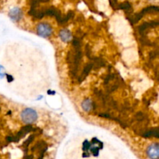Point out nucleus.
Segmentation results:
<instances>
[{"label":"nucleus","instance_id":"1","mask_svg":"<svg viewBox=\"0 0 159 159\" xmlns=\"http://www.w3.org/2000/svg\"><path fill=\"white\" fill-rule=\"evenodd\" d=\"M20 116H21V120H23V122L31 125V124H33V123L37 120V113L33 109L27 108L25 109L23 111H22Z\"/></svg>","mask_w":159,"mask_h":159},{"label":"nucleus","instance_id":"2","mask_svg":"<svg viewBox=\"0 0 159 159\" xmlns=\"http://www.w3.org/2000/svg\"><path fill=\"white\" fill-rule=\"evenodd\" d=\"M37 32L39 36H41L43 37H50L52 34L53 30L51 26L47 23H40L37 27Z\"/></svg>","mask_w":159,"mask_h":159},{"label":"nucleus","instance_id":"3","mask_svg":"<svg viewBox=\"0 0 159 159\" xmlns=\"http://www.w3.org/2000/svg\"><path fill=\"white\" fill-rule=\"evenodd\" d=\"M34 130V127H33V126L30 125V124H27V125L23 127L20 129V131H19L15 136H13V142H18V141H20V140L21 139V138H24L28 133L33 131Z\"/></svg>","mask_w":159,"mask_h":159},{"label":"nucleus","instance_id":"4","mask_svg":"<svg viewBox=\"0 0 159 159\" xmlns=\"http://www.w3.org/2000/svg\"><path fill=\"white\" fill-rule=\"evenodd\" d=\"M159 147L158 143L152 144L148 148L147 154L148 156L151 159H158L159 158Z\"/></svg>","mask_w":159,"mask_h":159},{"label":"nucleus","instance_id":"5","mask_svg":"<svg viewBox=\"0 0 159 159\" xmlns=\"http://www.w3.org/2000/svg\"><path fill=\"white\" fill-rule=\"evenodd\" d=\"M158 21H151V22H147V23H144L142 25L138 26V31H139V33L142 36H145V31L147 30L148 29L156 27V26H158Z\"/></svg>","mask_w":159,"mask_h":159},{"label":"nucleus","instance_id":"6","mask_svg":"<svg viewBox=\"0 0 159 159\" xmlns=\"http://www.w3.org/2000/svg\"><path fill=\"white\" fill-rule=\"evenodd\" d=\"M93 61L89 62V63H88L86 65H85V68H83V71H82V72L81 73L80 76L78 78V81H79V83H81V82H82L84 80H85V79L88 76V75L89 74V72L91 71V70L93 69Z\"/></svg>","mask_w":159,"mask_h":159},{"label":"nucleus","instance_id":"7","mask_svg":"<svg viewBox=\"0 0 159 159\" xmlns=\"http://www.w3.org/2000/svg\"><path fill=\"white\" fill-rule=\"evenodd\" d=\"M9 16L12 19L13 21L18 22L19 20H20V19L22 18V16H23V12H22L21 9L18 7H15L12 9H11L10 12H9Z\"/></svg>","mask_w":159,"mask_h":159},{"label":"nucleus","instance_id":"8","mask_svg":"<svg viewBox=\"0 0 159 159\" xmlns=\"http://www.w3.org/2000/svg\"><path fill=\"white\" fill-rule=\"evenodd\" d=\"M158 127H155V128H152V129H146L144 131V133L141 135V137L145 138H152V137H155V138H158Z\"/></svg>","mask_w":159,"mask_h":159},{"label":"nucleus","instance_id":"9","mask_svg":"<svg viewBox=\"0 0 159 159\" xmlns=\"http://www.w3.org/2000/svg\"><path fill=\"white\" fill-rule=\"evenodd\" d=\"M82 107L83 109V110H85V112L89 113L90 111H93L95 108H96V104L93 101H92L91 99H87L85 100H84L82 103Z\"/></svg>","mask_w":159,"mask_h":159},{"label":"nucleus","instance_id":"10","mask_svg":"<svg viewBox=\"0 0 159 159\" xmlns=\"http://www.w3.org/2000/svg\"><path fill=\"white\" fill-rule=\"evenodd\" d=\"M59 36H60L61 39L62 41L64 42H68L71 40V39L72 38L71 37V34L69 30H68L65 29V30H61L59 33Z\"/></svg>","mask_w":159,"mask_h":159},{"label":"nucleus","instance_id":"11","mask_svg":"<svg viewBox=\"0 0 159 159\" xmlns=\"http://www.w3.org/2000/svg\"><path fill=\"white\" fill-rule=\"evenodd\" d=\"M73 16H74V11H71V10L68 11V13H67V15H65V16H62L61 20V22L58 23V24L65 25V23H66L67 22L70 20V19L72 18Z\"/></svg>","mask_w":159,"mask_h":159},{"label":"nucleus","instance_id":"12","mask_svg":"<svg viewBox=\"0 0 159 159\" xmlns=\"http://www.w3.org/2000/svg\"><path fill=\"white\" fill-rule=\"evenodd\" d=\"M134 120H137L138 123H142L145 120H147V115L145 113H142V112H138V113H137L135 114Z\"/></svg>","mask_w":159,"mask_h":159},{"label":"nucleus","instance_id":"13","mask_svg":"<svg viewBox=\"0 0 159 159\" xmlns=\"http://www.w3.org/2000/svg\"><path fill=\"white\" fill-rule=\"evenodd\" d=\"M116 9H125V10L127 11H130L132 10V8L130 2H124L122 3L118 2Z\"/></svg>","mask_w":159,"mask_h":159},{"label":"nucleus","instance_id":"14","mask_svg":"<svg viewBox=\"0 0 159 159\" xmlns=\"http://www.w3.org/2000/svg\"><path fill=\"white\" fill-rule=\"evenodd\" d=\"M46 146H47V144L44 141H39V142H37V144H36L32 148L31 151H32V152H34V151H38L39 152L40 149L46 147Z\"/></svg>","mask_w":159,"mask_h":159},{"label":"nucleus","instance_id":"15","mask_svg":"<svg viewBox=\"0 0 159 159\" xmlns=\"http://www.w3.org/2000/svg\"><path fill=\"white\" fill-rule=\"evenodd\" d=\"M34 137H35V135H31V136L29 137V138H28V139L26 140V141H25V142L23 144V147L24 148L25 153H26V151H27V148H28V147H29L30 144L31 142H32V141H34Z\"/></svg>","mask_w":159,"mask_h":159},{"label":"nucleus","instance_id":"16","mask_svg":"<svg viewBox=\"0 0 159 159\" xmlns=\"http://www.w3.org/2000/svg\"><path fill=\"white\" fill-rule=\"evenodd\" d=\"M90 148H91V144H90L89 142L88 141H84L83 143V151H88L89 149H90Z\"/></svg>","mask_w":159,"mask_h":159},{"label":"nucleus","instance_id":"17","mask_svg":"<svg viewBox=\"0 0 159 159\" xmlns=\"http://www.w3.org/2000/svg\"><path fill=\"white\" fill-rule=\"evenodd\" d=\"M99 116H101V117H105V118H107V119H113V117H112L111 116H110V114L109 113H99Z\"/></svg>","mask_w":159,"mask_h":159},{"label":"nucleus","instance_id":"18","mask_svg":"<svg viewBox=\"0 0 159 159\" xmlns=\"http://www.w3.org/2000/svg\"><path fill=\"white\" fill-rule=\"evenodd\" d=\"M149 56H150V60H152V59L155 58V57L158 56V51H152V52L150 53V54H149Z\"/></svg>","mask_w":159,"mask_h":159},{"label":"nucleus","instance_id":"19","mask_svg":"<svg viewBox=\"0 0 159 159\" xmlns=\"http://www.w3.org/2000/svg\"><path fill=\"white\" fill-rule=\"evenodd\" d=\"M90 150H91V152L94 156H96L99 154V148H90Z\"/></svg>","mask_w":159,"mask_h":159},{"label":"nucleus","instance_id":"20","mask_svg":"<svg viewBox=\"0 0 159 159\" xmlns=\"http://www.w3.org/2000/svg\"><path fill=\"white\" fill-rule=\"evenodd\" d=\"M33 158H34V156H33V155H25V158H24V159H33Z\"/></svg>","mask_w":159,"mask_h":159}]
</instances>
